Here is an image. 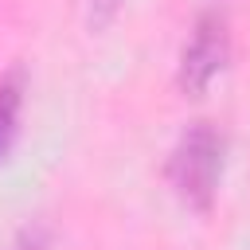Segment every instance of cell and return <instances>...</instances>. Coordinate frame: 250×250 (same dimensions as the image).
Returning a JSON list of instances; mask_svg holds the SVG:
<instances>
[{"mask_svg":"<svg viewBox=\"0 0 250 250\" xmlns=\"http://www.w3.org/2000/svg\"><path fill=\"white\" fill-rule=\"evenodd\" d=\"M223 164H227V137L223 129H215L211 121H191L172 156H168V184L176 191L180 203H188L191 211L207 215L215 195H219V180H223Z\"/></svg>","mask_w":250,"mask_h":250,"instance_id":"1","label":"cell"},{"mask_svg":"<svg viewBox=\"0 0 250 250\" xmlns=\"http://www.w3.org/2000/svg\"><path fill=\"white\" fill-rule=\"evenodd\" d=\"M121 4L125 0H90V27L94 31H102V27H109L113 20H117V12H121Z\"/></svg>","mask_w":250,"mask_h":250,"instance_id":"4","label":"cell"},{"mask_svg":"<svg viewBox=\"0 0 250 250\" xmlns=\"http://www.w3.org/2000/svg\"><path fill=\"white\" fill-rule=\"evenodd\" d=\"M12 250H47V230L39 223H27L20 234H16V246Z\"/></svg>","mask_w":250,"mask_h":250,"instance_id":"5","label":"cell"},{"mask_svg":"<svg viewBox=\"0 0 250 250\" xmlns=\"http://www.w3.org/2000/svg\"><path fill=\"white\" fill-rule=\"evenodd\" d=\"M227 59H230V20L219 4H211L195 16V27L180 51V70H176L180 90L199 98L227 70Z\"/></svg>","mask_w":250,"mask_h":250,"instance_id":"2","label":"cell"},{"mask_svg":"<svg viewBox=\"0 0 250 250\" xmlns=\"http://www.w3.org/2000/svg\"><path fill=\"white\" fill-rule=\"evenodd\" d=\"M20 102H23V82L20 74L0 78V156H8L16 129H20Z\"/></svg>","mask_w":250,"mask_h":250,"instance_id":"3","label":"cell"}]
</instances>
